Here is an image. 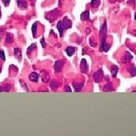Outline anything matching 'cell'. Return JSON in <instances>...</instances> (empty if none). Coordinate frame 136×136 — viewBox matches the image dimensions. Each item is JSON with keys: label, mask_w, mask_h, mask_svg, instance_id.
Returning <instances> with one entry per match:
<instances>
[{"label": "cell", "mask_w": 136, "mask_h": 136, "mask_svg": "<svg viewBox=\"0 0 136 136\" xmlns=\"http://www.w3.org/2000/svg\"><path fill=\"white\" fill-rule=\"evenodd\" d=\"M66 53L69 57H71L74 55L75 51H76V48L75 47H73V46H69L66 48Z\"/></svg>", "instance_id": "obj_11"}, {"label": "cell", "mask_w": 136, "mask_h": 136, "mask_svg": "<svg viewBox=\"0 0 136 136\" xmlns=\"http://www.w3.org/2000/svg\"><path fill=\"white\" fill-rule=\"evenodd\" d=\"M49 85H50V87H51V89H58V86H59V82H58V81L53 80V81H51V82H50Z\"/></svg>", "instance_id": "obj_20"}, {"label": "cell", "mask_w": 136, "mask_h": 136, "mask_svg": "<svg viewBox=\"0 0 136 136\" xmlns=\"http://www.w3.org/2000/svg\"><path fill=\"white\" fill-rule=\"evenodd\" d=\"M100 4V0H91V8H97Z\"/></svg>", "instance_id": "obj_22"}, {"label": "cell", "mask_w": 136, "mask_h": 136, "mask_svg": "<svg viewBox=\"0 0 136 136\" xmlns=\"http://www.w3.org/2000/svg\"><path fill=\"white\" fill-rule=\"evenodd\" d=\"M64 63L63 60H57L55 61V65H54V69L56 72H58L60 71L62 67H64Z\"/></svg>", "instance_id": "obj_6"}, {"label": "cell", "mask_w": 136, "mask_h": 136, "mask_svg": "<svg viewBox=\"0 0 136 136\" xmlns=\"http://www.w3.org/2000/svg\"><path fill=\"white\" fill-rule=\"evenodd\" d=\"M41 75H42V80L44 82H47L49 79L48 74L45 70H41Z\"/></svg>", "instance_id": "obj_12"}, {"label": "cell", "mask_w": 136, "mask_h": 136, "mask_svg": "<svg viewBox=\"0 0 136 136\" xmlns=\"http://www.w3.org/2000/svg\"><path fill=\"white\" fill-rule=\"evenodd\" d=\"M110 1V2H111V3H114L115 2H116V0H109Z\"/></svg>", "instance_id": "obj_31"}, {"label": "cell", "mask_w": 136, "mask_h": 136, "mask_svg": "<svg viewBox=\"0 0 136 136\" xmlns=\"http://www.w3.org/2000/svg\"><path fill=\"white\" fill-rule=\"evenodd\" d=\"M2 17V13H1V7H0V18Z\"/></svg>", "instance_id": "obj_33"}, {"label": "cell", "mask_w": 136, "mask_h": 136, "mask_svg": "<svg viewBox=\"0 0 136 136\" xmlns=\"http://www.w3.org/2000/svg\"><path fill=\"white\" fill-rule=\"evenodd\" d=\"M132 58H133V56L129 53V52L127 51V52H125V55L123 56V58L122 59V62L123 63V64H126V63L130 61Z\"/></svg>", "instance_id": "obj_7"}, {"label": "cell", "mask_w": 136, "mask_h": 136, "mask_svg": "<svg viewBox=\"0 0 136 136\" xmlns=\"http://www.w3.org/2000/svg\"><path fill=\"white\" fill-rule=\"evenodd\" d=\"M89 40H90V42H89V43H90V45H91L92 47H95V46L97 45V44L95 43V41L93 40V39H92V38H90V39H89Z\"/></svg>", "instance_id": "obj_27"}, {"label": "cell", "mask_w": 136, "mask_h": 136, "mask_svg": "<svg viewBox=\"0 0 136 136\" xmlns=\"http://www.w3.org/2000/svg\"><path fill=\"white\" fill-rule=\"evenodd\" d=\"M135 19L136 20V12L135 13Z\"/></svg>", "instance_id": "obj_34"}, {"label": "cell", "mask_w": 136, "mask_h": 136, "mask_svg": "<svg viewBox=\"0 0 136 136\" xmlns=\"http://www.w3.org/2000/svg\"><path fill=\"white\" fill-rule=\"evenodd\" d=\"M36 43H33L32 45H30L29 47H28V48H27V55H30V53H31L33 51H34L36 48Z\"/></svg>", "instance_id": "obj_18"}, {"label": "cell", "mask_w": 136, "mask_h": 136, "mask_svg": "<svg viewBox=\"0 0 136 136\" xmlns=\"http://www.w3.org/2000/svg\"><path fill=\"white\" fill-rule=\"evenodd\" d=\"M20 85H21L22 88L24 89H26L27 91H28V88L27 86V83L24 81H23V80H20Z\"/></svg>", "instance_id": "obj_24"}, {"label": "cell", "mask_w": 136, "mask_h": 136, "mask_svg": "<svg viewBox=\"0 0 136 136\" xmlns=\"http://www.w3.org/2000/svg\"><path fill=\"white\" fill-rule=\"evenodd\" d=\"M60 1H62V0H59V4H60Z\"/></svg>", "instance_id": "obj_36"}, {"label": "cell", "mask_w": 136, "mask_h": 136, "mask_svg": "<svg viewBox=\"0 0 136 136\" xmlns=\"http://www.w3.org/2000/svg\"><path fill=\"white\" fill-rule=\"evenodd\" d=\"M57 29L59 31L60 36V37H63V36H64V25H63V22L61 21V20L58 21V23L57 24Z\"/></svg>", "instance_id": "obj_9"}, {"label": "cell", "mask_w": 136, "mask_h": 136, "mask_svg": "<svg viewBox=\"0 0 136 136\" xmlns=\"http://www.w3.org/2000/svg\"><path fill=\"white\" fill-rule=\"evenodd\" d=\"M14 55L15 56V58L19 60V62L21 61L22 59V53H21V50L18 48H16L14 49Z\"/></svg>", "instance_id": "obj_8"}, {"label": "cell", "mask_w": 136, "mask_h": 136, "mask_svg": "<svg viewBox=\"0 0 136 136\" xmlns=\"http://www.w3.org/2000/svg\"><path fill=\"white\" fill-rule=\"evenodd\" d=\"M16 2H17V5L20 9H21V10L27 9V2L26 0H16Z\"/></svg>", "instance_id": "obj_5"}, {"label": "cell", "mask_w": 136, "mask_h": 136, "mask_svg": "<svg viewBox=\"0 0 136 136\" xmlns=\"http://www.w3.org/2000/svg\"><path fill=\"white\" fill-rule=\"evenodd\" d=\"M66 91H69V92H71V91H72V90L70 89V88L69 86H67V87H66Z\"/></svg>", "instance_id": "obj_30"}, {"label": "cell", "mask_w": 136, "mask_h": 136, "mask_svg": "<svg viewBox=\"0 0 136 136\" xmlns=\"http://www.w3.org/2000/svg\"><path fill=\"white\" fill-rule=\"evenodd\" d=\"M118 67L116 66V65H113L112 67H111V74H112V76L113 77H116L117 76V74L118 73Z\"/></svg>", "instance_id": "obj_15"}, {"label": "cell", "mask_w": 136, "mask_h": 136, "mask_svg": "<svg viewBox=\"0 0 136 136\" xmlns=\"http://www.w3.org/2000/svg\"><path fill=\"white\" fill-rule=\"evenodd\" d=\"M36 31H37V23L35 22L33 26H32V33L33 35V37L36 38Z\"/></svg>", "instance_id": "obj_23"}, {"label": "cell", "mask_w": 136, "mask_h": 136, "mask_svg": "<svg viewBox=\"0 0 136 136\" xmlns=\"http://www.w3.org/2000/svg\"><path fill=\"white\" fill-rule=\"evenodd\" d=\"M40 43H41L42 46H43V48H45V46H46V43H45V39H44V38H42V39H41Z\"/></svg>", "instance_id": "obj_28"}, {"label": "cell", "mask_w": 136, "mask_h": 136, "mask_svg": "<svg viewBox=\"0 0 136 136\" xmlns=\"http://www.w3.org/2000/svg\"><path fill=\"white\" fill-rule=\"evenodd\" d=\"M80 18L82 20H89L90 19L89 11H85L84 12H82L80 15Z\"/></svg>", "instance_id": "obj_13"}, {"label": "cell", "mask_w": 136, "mask_h": 136, "mask_svg": "<svg viewBox=\"0 0 136 136\" xmlns=\"http://www.w3.org/2000/svg\"><path fill=\"white\" fill-rule=\"evenodd\" d=\"M129 74H131V76H132V77L136 76V67L133 64V65L129 69Z\"/></svg>", "instance_id": "obj_19"}, {"label": "cell", "mask_w": 136, "mask_h": 136, "mask_svg": "<svg viewBox=\"0 0 136 136\" xmlns=\"http://www.w3.org/2000/svg\"><path fill=\"white\" fill-rule=\"evenodd\" d=\"M63 25H64V30H67L71 28L72 27V21L67 17H64V19H63Z\"/></svg>", "instance_id": "obj_4"}, {"label": "cell", "mask_w": 136, "mask_h": 136, "mask_svg": "<svg viewBox=\"0 0 136 136\" xmlns=\"http://www.w3.org/2000/svg\"><path fill=\"white\" fill-rule=\"evenodd\" d=\"M10 89H11V86L8 83L0 86V91H9Z\"/></svg>", "instance_id": "obj_14"}, {"label": "cell", "mask_w": 136, "mask_h": 136, "mask_svg": "<svg viewBox=\"0 0 136 136\" xmlns=\"http://www.w3.org/2000/svg\"><path fill=\"white\" fill-rule=\"evenodd\" d=\"M0 58L2 59V60H5V53L3 50H0Z\"/></svg>", "instance_id": "obj_25"}, {"label": "cell", "mask_w": 136, "mask_h": 136, "mask_svg": "<svg viewBox=\"0 0 136 136\" xmlns=\"http://www.w3.org/2000/svg\"><path fill=\"white\" fill-rule=\"evenodd\" d=\"M128 3H129V5H135V0H129Z\"/></svg>", "instance_id": "obj_29"}, {"label": "cell", "mask_w": 136, "mask_h": 136, "mask_svg": "<svg viewBox=\"0 0 136 136\" xmlns=\"http://www.w3.org/2000/svg\"><path fill=\"white\" fill-rule=\"evenodd\" d=\"M118 1H119V2H121V1H122V0H118Z\"/></svg>", "instance_id": "obj_37"}, {"label": "cell", "mask_w": 136, "mask_h": 136, "mask_svg": "<svg viewBox=\"0 0 136 136\" xmlns=\"http://www.w3.org/2000/svg\"><path fill=\"white\" fill-rule=\"evenodd\" d=\"M107 23L106 20L104 21L103 25L101 26V31H100V40H101V50L104 51H108L110 48V45L106 43V34H107Z\"/></svg>", "instance_id": "obj_1"}, {"label": "cell", "mask_w": 136, "mask_h": 136, "mask_svg": "<svg viewBox=\"0 0 136 136\" xmlns=\"http://www.w3.org/2000/svg\"><path fill=\"white\" fill-rule=\"evenodd\" d=\"M13 39H14V36L12 33H6V41L8 43H11L13 42Z\"/></svg>", "instance_id": "obj_21"}, {"label": "cell", "mask_w": 136, "mask_h": 136, "mask_svg": "<svg viewBox=\"0 0 136 136\" xmlns=\"http://www.w3.org/2000/svg\"><path fill=\"white\" fill-rule=\"evenodd\" d=\"M113 90V85H112L111 82H107L104 87V91H112Z\"/></svg>", "instance_id": "obj_17"}, {"label": "cell", "mask_w": 136, "mask_h": 136, "mask_svg": "<svg viewBox=\"0 0 136 136\" xmlns=\"http://www.w3.org/2000/svg\"><path fill=\"white\" fill-rule=\"evenodd\" d=\"M103 76H104V73H103V70L101 69H100L98 71L95 72V74H94V79H95V82L98 83L100 82L102 79H103Z\"/></svg>", "instance_id": "obj_2"}, {"label": "cell", "mask_w": 136, "mask_h": 136, "mask_svg": "<svg viewBox=\"0 0 136 136\" xmlns=\"http://www.w3.org/2000/svg\"><path fill=\"white\" fill-rule=\"evenodd\" d=\"M134 36H136V32H135V33H134Z\"/></svg>", "instance_id": "obj_35"}, {"label": "cell", "mask_w": 136, "mask_h": 136, "mask_svg": "<svg viewBox=\"0 0 136 136\" xmlns=\"http://www.w3.org/2000/svg\"><path fill=\"white\" fill-rule=\"evenodd\" d=\"M29 79L32 82H38V79H39V74L36 72H33L31 73L29 76Z\"/></svg>", "instance_id": "obj_10"}, {"label": "cell", "mask_w": 136, "mask_h": 136, "mask_svg": "<svg viewBox=\"0 0 136 136\" xmlns=\"http://www.w3.org/2000/svg\"><path fill=\"white\" fill-rule=\"evenodd\" d=\"M80 70L82 71V73H86L88 72L89 70V66H88V64H87V61L86 59H82L81 60V63H80Z\"/></svg>", "instance_id": "obj_3"}, {"label": "cell", "mask_w": 136, "mask_h": 136, "mask_svg": "<svg viewBox=\"0 0 136 136\" xmlns=\"http://www.w3.org/2000/svg\"><path fill=\"white\" fill-rule=\"evenodd\" d=\"M2 2H3L4 5L5 7H8L10 4V2H11V0H2Z\"/></svg>", "instance_id": "obj_26"}, {"label": "cell", "mask_w": 136, "mask_h": 136, "mask_svg": "<svg viewBox=\"0 0 136 136\" xmlns=\"http://www.w3.org/2000/svg\"><path fill=\"white\" fill-rule=\"evenodd\" d=\"M105 79H106L107 81H108V80H110V77H109L108 76H107L105 77Z\"/></svg>", "instance_id": "obj_32"}, {"label": "cell", "mask_w": 136, "mask_h": 136, "mask_svg": "<svg viewBox=\"0 0 136 136\" xmlns=\"http://www.w3.org/2000/svg\"><path fill=\"white\" fill-rule=\"evenodd\" d=\"M83 86H84L83 83H74V84H73V86H74V88L76 91H81V89H82Z\"/></svg>", "instance_id": "obj_16"}]
</instances>
